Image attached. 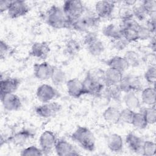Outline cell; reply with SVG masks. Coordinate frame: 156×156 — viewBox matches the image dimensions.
Masks as SVG:
<instances>
[{
  "instance_id": "6da1fadb",
  "label": "cell",
  "mask_w": 156,
  "mask_h": 156,
  "mask_svg": "<svg viewBox=\"0 0 156 156\" xmlns=\"http://www.w3.org/2000/svg\"><path fill=\"white\" fill-rule=\"evenodd\" d=\"M104 71L100 69L90 70L82 81L85 94L99 96L105 87L104 79Z\"/></svg>"
},
{
  "instance_id": "7a4b0ae2",
  "label": "cell",
  "mask_w": 156,
  "mask_h": 156,
  "mask_svg": "<svg viewBox=\"0 0 156 156\" xmlns=\"http://www.w3.org/2000/svg\"><path fill=\"white\" fill-rule=\"evenodd\" d=\"M71 138L83 149L89 152L94 151L96 147L95 137L88 128L83 126H78L71 135Z\"/></svg>"
},
{
  "instance_id": "3957f363",
  "label": "cell",
  "mask_w": 156,
  "mask_h": 156,
  "mask_svg": "<svg viewBox=\"0 0 156 156\" xmlns=\"http://www.w3.org/2000/svg\"><path fill=\"white\" fill-rule=\"evenodd\" d=\"M47 24L56 29L71 27V23L65 15L62 8L53 5L47 12Z\"/></svg>"
},
{
  "instance_id": "277c9868",
  "label": "cell",
  "mask_w": 156,
  "mask_h": 156,
  "mask_svg": "<svg viewBox=\"0 0 156 156\" xmlns=\"http://www.w3.org/2000/svg\"><path fill=\"white\" fill-rule=\"evenodd\" d=\"M62 9L71 25L73 21L83 15L84 6L80 0H67L64 1Z\"/></svg>"
},
{
  "instance_id": "5b68a950",
  "label": "cell",
  "mask_w": 156,
  "mask_h": 156,
  "mask_svg": "<svg viewBox=\"0 0 156 156\" xmlns=\"http://www.w3.org/2000/svg\"><path fill=\"white\" fill-rule=\"evenodd\" d=\"M100 22V18L95 15H86L73 21L71 25L74 30L79 32H88L91 28L97 26Z\"/></svg>"
},
{
  "instance_id": "8992f818",
  "label": "cell",
  "mask_w": 156,
  "mask_h": 156,
  "mask_svg": "<svg viewBox=\"0 0 156 156\" xmlns=\"http://www.w3.org/2000/svg\"><path fill=\"white\" fill-rule=\"evenodd\" d=\"M61 109L62 106L60 104L56 102H49L36 107L35 112L38 116L41 118H48L54 116Z\"/></svg>"
},
{
  "instance_id": "52a82bcc",
  "label": "cell",
  "mask_w": 156,
  "mask_h": 156,
  "mask_svg": "<svg viewBox=\"0 0 156 156\" xmlns=\"http://www.w3.org/2000/svg\"><path fill=\"white\" fill-rule=\"evenodd\" d=\"M57 141L55 134L51 130H45L41 134L39 138V143L44 155H47L52 151Z\"/></svg>"
},
{
  "instance_id": "ba28073f",
  "label": "cell",
  "mask_w": 156,
  "mask_h": 156,
  "mask_svg": "<svg viewBox=\"0 0 156 156\" xmlns=\"http://www.w3.org/2000/svg\"><path fill=\"white\" fill-rule=\"evenodd\" d=\"M29 10V7L25 1L15 0L12 1L7 13L10 18L16 19L26 15Z\"/></svg>"
},
{
  "instance_id": "9c48e42d",
  "label": "cell",
  "mask_w": 156,
  "mask_h": 156,
  "mask_svg": "<svg viewBox=\"0 0 156 156\" xmlns=\"http://www.w3.org/2000/svg\"><path fill=\"white\" fill-rule=\"evenodd\" d=\"M36 95L40 102L46 103L57 97L58 92L52 86L48 84H42L38 87Z\"/></svg>"
},
{
  "instance_id": "30bf717a",
  "label": "cell",
  "mask_w": 156,
  "mask_h": 156,
  "mask_svg": "<svg viewBox=\"0 0 156 156\" xmlns=\"http://www.w3.org/2000/svg\"><path fill=\"white\" fill-rule=\"evenodd\" d=\"M34 74L38 80H46L51 79L54 66L47 62L34 65Z\"/></svg>"
},
{
  "instance_id": "8fae6325",
  "label": "cell",
  "mask_w": 156,
  "mask_h": 156,
  "mask_svg": "<svg viewBox=\"0 0 156 156\" xmlns=\"http://www.w3.org/2000/svg\"><path fill=\"white\" fill-rule=\"evenodd\" d=\"M115 2L112 1H99L95 4L96 15L100 19L110 17L114 10Z\"/></svg>"
},
{
  "instance_id": "7c38bea8",
  "label": "cell",
  "mask_w": 156,
  "mask_h": 156,
  "mask_svg": "<svg viewBox=\"0 0 156 156\" xmlns=\"http://www.w3.org/2000/svg\"><path fill=\"white\" fill-rule=\"evenodd\" d=\"M1 101L4 108L8 111H17L22 105L20 97L15 93L1 96Z\"/></svg>"
},
{
  "instance_id": "4fadbf2b",
  "label": "cell",
  "mask_w": 156,
  "mask_h": 156,
  "mask_svg": "<svg viewBox=\"0 0 156 156\" xmlns=\"http://www.w3.org/2000/svg\"><path fill=\"white\" fill-rule=\"evenodd\" d=\"M54 149L56 154L59 156L77 155L79 153L74 147L69 142L63 139L57 140Z\"/></svg>"
},
{
  "instance_id": "5bb4252c",
  "label": "cell",
  "mask_w": 156,
  "mask_h": 156,
  "mask_svg": "<svg viewBox=\"0 0 156 156\" xmlns=\"http://www.w3.org/2000/svg\"><path fill=\"white\" fill-rule=\"evenodd\" d=\"M139 84L138 77L136 76L127 74L122 76L118 86L122 92L127 93L136 90Z\"/></svg>"
},
{
  "instance_id": "9a60e30c",
  "label": "cell",
  "mask_w": 156,
  "mask_h": 156,
  "mask_svg": "<svg viewBox=\"0 0 156 156\" xmlns=\"http://www.w3.org/2000/svg\"><path fill=\"white\" fill-rule=\"evenodd\" d=\"M20 85V80L17 78L6 77L1 79L0 94L1 96L6 94L15 93Z\"/></svg>"
},
{
  "instance_id": "2e32d148",
  "label": "cell",
  "mask_w": 156,
  "mask_h": 156,
  "mask_svg": "<svg viewBox=\"0 0 156 156\" xmlns=\"http://www.w3.org/2000/svg\"><path fill=\"white\" fill-rule=\"evenodd\" d=\"M67 91L70 96L74 98H79L85 94L82 81L77 78L68 80L66 82Z\"/></svg>"
},
{
  "instance_id": "e0dca14e",
  "label": "cell",
  "mask_w": 156,
  "mask_h": 156,
  "mask_svg": "<svg viewBox=\"0 0 156 156\" xmlns=\"http://www.w3.org/2000/svg\"><path fill=\"white\" fill-rule=\"evenodd\" d=\"M50 51L51 49L48 43L45 41L35 42L31 46L30 54L34 57L44 60L48 57Z\"/></svg>"
},
{
  "instance_id": "ac0fdd59",
  "label": "cell",
  "mask_w": 156,
  "mask_h": 156,
  "mask_svg": "<svg viewBox=\"0 0 156 156\" xmlns=\"http://www.w3.org/2000/svg\"><path fill=\"white\" fill-rule=\"evenodd\" d=\"M123 74L122 73L108 68L105 71H104V79L105 87L118 85L120 82Z\"/></svg>"
},
{
  "instance_id": "d6986e66",
  "label": "cell",
  "mask_w": 156,
  "mask_h": 156,
  "mask_svg": "<svg viewBox=\"0 0 156 156\" xmlns=\"http://www.w3.org/2000/svg\"><path fill=\"white\" fill-rule=\"evenodd\" d=\"M106 63L108 68L116 69L122 73L130 67L124 57L121 56L112 57L107 61Z\"/></svg>"
},
{
  "instance_id": "ffe728a7",
  "label": "cell",
  "mask_w": 156,
  "mask_h": 156,
  "mask_svg": "<svg viewBox=\"0 0 156 156\" xmlns=\"http://www.w3.org/2000/svg\"><path fill=\"white\" fill-rule=\"evenodd\" d=\"M34 133L28 129H23L15 133L9 140L15 146H23L28 140L34 136Z\"/></svg>"
},
{
  "instance_id": "44dd1931",
  "label": "cell",
  "mask_w": 156,
  "mask_h": 156,
  "mask_svg": "<svg viewBox=\"0 0 156 156\" xmlns=\"http://www.w3.org/2000/svg\"><path fill=\"white\" fill-rule=\"evenodd\" d=\"M126 143L130 151L135 153L141 152L143 140L133 133H129L126 137Z\"/></svg>"
},
{
  "instance_id": "7402d4cb",
  "label": "cell",
  "mask_w": 156,
  "mask_h": 156,
  "mask_svg": "<svg viewBox=\"0 0 156 156\" xmlns=\"http://www.w3.org/2000/svg\"><path fill=\"white\" fill-rule=\"evenodd\" d=\"M108 148L113 152H119L122 150L123 140L121 135L117 133H112L107 139Z\"/></svg>"
},
{
  "instance_id": "603a6c76",
  "label": "cell",
  "mask_w": 156,
  "mask_h": 156,
  "mask_svg": "<svg viewBox=\"0 0 156 156\" xmlns=\"http://www.w3.org/2000/svg\"><path fill=\"white\" fill-rule=\"evenodd\" d=\"M121 111L116 107L110 106L103 112L102 116L105 121L111 124H117L120 122Z\"/></svg>"
},
{
  "instance_id": "cb8c5ba5",
  "label": "cell",
  "mask_w": 156,
  "mask_h": 156,
  "mask_svg": "<svg viewBox=\"0 0 156 156\" xmlns=\"http://www.w3.org/2000/svg\"><path fill=\"white\" fill-rule=\"evenodd\" d=\"M102 34L112 40H117L122 37V31L119 26L109 24L102 29Z\"/></svg>"
},
{
  "instance_id": "d4e9b609",
  "label": "cell",
  "mask_w": 156,
  "mask_h": 156,
  "mask_svg": "<svg viewBox=\"0 0 156 156\" xmlns=\"http://www.w3.org/2000/svg\"><path fill=\"white\" fill-rule=\"evenodd\" d=\"M123 101L127 108L133 111L141 106L140 101L134 91L126 93L123 97Z\"/></svg>"
},
{
  "instance_id": "484cf974",
  "label": "cell",
  "mask_w": 156,
  "mask_h": 156,
  "mask_svg": "<svg viewBox=\"0 0 156 156\" xmlns=\"http://www.w3.org/2000/svg\"><path fill=\"white\" fill-rule=\"evenodd\" d=\"M142 102L149 105L152 106L155 104L156 91L154 87H147L143 90L141 92Z\"/></svg>"
},
{
  "instance_id": "4316f807",
  "label": "cell",
  "mask_w": 156,
  "mask_h": 156,
  "mask_svg": "<svg viewBox=\"0 0 156 156\" xmlns=\"http://www.w3.org/2000/svg\"><path fill=\"white\" fill-rule=\"evenodd\" d=\"M51 79L55 86H61L66 82V76L63 70L60 68L54 66Z\"/></svg>"
},
{
  "instance_id": "83f0119b",
  "label": "cell",
  "mask_w": 156,
  "mask_h": 156,
  "mask_svg": "<svg viewBox=\"0 0 156 156\" xmlns=\"http://www.w3.org/2000/svg\"><path fill=\"white\" fill-rule=\"evenodd\" d=\"M104 91L106 96L110 99L115 101H119L121 98L122 91L120 90L118 84L105 87Z\"/></svg>"
},
{
  "instance_id": "f1b7e54d",
  "label": "cell",
  "mask_w": 156,
  "mask_h": 156,
  "mask_svg": "<svg viewBox=\"0 0 156 156\" xmlns=\"http://www.w3.org/2000/svg\"><path fill=\"white\" fill-rule=\"evenodd\" d=\"M88 52L93 56H99L101 55L105 50L104 44L99 39L94 43L87 46Z\"/></svg>"
},
{
  "instance_id": "f546056e",
  "label": "cell",
  "mask_w": 156,
  "mask_h": 156,
  "mask_svg": "<svg viewBox=\"0 0 156 156\" xmlns=\"http://www.w3.org/2000/svg\"><path fill=\"white\" fill-rule=\"evenodd\" d=\"M124 57L127 61L129 66L133 68L139 66L141 63V59L139 55L134 51L129 50L126 51Z\"/></svg>"
},
{
  "instance_id": "4dcf8cb0",
  "label": "cell",
  "mask_w": 156,
  "mask_h": 156,
  "mask_svg": "<svg viewBox=\"0 0 156 156\" xmlns=\"http://www.w3.org/2000/svg\"><path fill=\"white\" fill-rule=\"evenodd\" d=\"M131 124L135 127L140 129H145L148 125L142 112L134 113Z\"/></svg>"
},
{
  "instance_id": "1f68e13d",
  "label": "cell",
  "mask_w": 156,
  "mask_h": 156,
  "mask_svg": "<svg viewBox=\"0 0 156 156\" xmlns=\"http://www.w3.org/2000/svg\"><path fill=\"white\" fill-rule=\"evenodd\" d=\"M81 49L80 43L75 39H69L66 43L65 51L70 55H74L77 54Z\"/></svg>"
},
{
  "instance_id": "d6a6232c",
  "label": "cell",
  "mask_w": 156,
  "mask_h": 156,
  "mask_svg": "<svg viewBox=\"0 0 156 156\" xmlns=\"http://www.w3.org/2000/svg\"><path fill=\"white\" fill-rule=\"evenodd\" d=\"M142 113L146 120L147 124H153L156 121V108L155 105L145 108Z\"/></svg>"
},
{
  "instance_id": "836d02e7",
  "label": "cell",
  "mask_w": 156,
  "mask_h": 156,
  "mask_svg": "<svg viewBox=\"0 0 156 156\" xmlns=\"http://www.w3.org/2000/svg\"><path fill=\"white\" fill-rule=\"evenodd\" d=\"M132 11L133 17L140 21L145 20L147 16H148L147 12L141 5V3L140 4L134 5L132 9Z\"/></svg>"
},
{
  "instance_id": "e575fe53",
  "label": "cell",
  "mask_w": 156,
  "mask_h": 156,
  "mask_svg": "<svg viewBox=\"0 0 156 156\" xmlns=\"http://www.w3.org/2000/svg\"><path fill=\"white\" fill-rule=\"evenodd\" d=\"M155 144L152 141H143L141 153L145 156H152L155 155Z\"/></svg>"
},
{
  "instance_id": "d590c367",
  "label": "cell",
  "mask_w": 156,
  "mask_h": 156,
  "mask_svg": "<svg viewBox=\"0 0 156 156\" xmlns=\"http://www.w3.org/2000/svg\"><path fill=\"white\" fill-rule=\"evenodd\" d=\"M122 37L129 43L138 40V37L136 29H122Z\"/></svg>"
},
{
  "instance_id": "8d00e7d4",
  "label": "cell",
  "mask_w": 156,
  "mask_h": 156,
  "mask_svg": "<svg viewBox=\"0 0 156 156\" xmlns=\"http://www.w3.org/2000/svg\"><path fill=\"white\" fill-rule=\"evenodd\" d=\"M20 155L22 156H38L44 155V153L41 148L35 146H30L23 149Z\"/></svg>"
},
{
  "instance_id": "74e56055",
  "label": "cell",
  "mask_w": 156,
  "mask_h": 156,
  "mask_svg": "<svg viewBox=\"0 0 156 156\" xmlns=\"http://www.w3.org/2000/svg\"><path fill=\"white\" fill-rule=\"evenodd\" d=\"M135 112L128 108H124L120 112V121L126 124H130Z\"/></svg>"
},
{
  "instance_id": "f35d334b",
  "label": "cell",
  "mask_w": 156,
  "mask_h": 156,
  "mask_svg": "<svg viewBox=\"0 0 156 156\" xmlns=\"http://www.w3.org/2000/svg\"><path fill=\"white\" fill-rule=\"evenodd\" d=\"M137 34L138 37V40H146L151 38L152 33L147 28L146 25L140 24L139 27L137 29Z\"/></svg>"
},
{
  "instance_id": "ab89813d",
  "label": "cell",
  "mask_w": 156,
  "mask_h": 156,
  "mask_svg": "<svg viewBox=\"0 0 156 156\" xmlns=\"http://www.w3.org/2000/svg\"><path fill=\"white\" fill-rule=\"evenodd\" d=\"M144 79L150 84L155 85L156 80V68L155 66L148 67L144 73Z\"/></svg>"
},
{
  "instance_id": "60d3db41",
  "label": "cell",
  "mask_w": 156,
  "mask_h": 156,
  "mask_svg": "<svg viewBox=\"0 0 156 156\" xmlns=\"http://www.w3.org/2000/svg\"><path fill=\"white\" fill-rule=\"evenodd\" d=\"M139 26H140V24L133 18L121 20V24L119 25V27L122 29H133L137 30L138 28L139 27Z\"/></svg>"
},
{
  "instance_id": "b9f144b4",
  "label": "cell",
  "mask_w": 156,
  "mask_h": 156,
  "mask_svg": "<svg viewBox=\"0 0 156 156\" xmlns=\"http://www.w3.org/2000/svg\"><path fill=\"white\" fill-rule=\"evenodd\" d=\"M141 5L147 12L148 16L155 13L156 1L155 0H144L141 2Z\"/></svg>"
},
{
  "instance_id": "7bdbcfd3",
  "label": "cell",
  "mask_w": 156,
  "mask_h": 156,
  "mask_svg": "<svg viewBox=\"0 0 156 156\" xmlns=\"http://www.w3.org/2000/svg\"><path fill=\"white\" fill-rule=\"evenodd\" d=\"M98 36L94 32L88 31L83 37V43L87 46L98 40Z\"/></svg>"
},
{
  "instance_id": "ee69618b",
  "label": "cell",
  "mask_w": 156,
  "mask_h": 156,
  "mask_svg": "<svg viewBox=\"0 0 156 156\" xmlns=\"http://www.w3.org/2000/svg\"><path fill=\"white\" fill-rule=\"evenodd\" d=\"M128 44L129 43L123 37L117 40H113V47L118 51L124 49L127 46Z\"/></svg>"
},
{
  "instance_id": "f6af8a7d",
  "label": "cell",
  "mask_w": 156,
  "mask_h": 156,
  "mask_svg": "<svg viewBox=\"0 0 156 156\" xmlns=\"http://www.w3.org/2000/svg\"><path fill=\"white\" fill-rule=\"evenodd\" d=\"M119 15L121 20L133 18L132 9L127 6H124L120 9Z\"/></svg>"
},
{
  "instance_id": "bcb514c9",
  "label": "cell",
  "mask_w": 156,
  "mask_h": 156,
  "mask_svg": "<svg viewBox=\"0 0 156 156\" xmlns=\"http://www.w3.org/2000/svg\"><path fill=\"white\" fill-rule=\"evenodd\" d=\"M150 18L147 21L145 24L152 34L155 32V13L149 15Z\"/></svg>"
},
{
  "instance_id": "7dc6e473",
  "label": "cell",
  "mask_w": 156,
  "mask_h": 156,
  "mask_svg": "<svg viewBox=\"0 0 156 156\" xmlns=\"http://www.w3.org/2000/svg\"><path fill=\"white\" fill-rule=\"evenodd\" d=\"M9 49V45L5 41L1 40L0 41V55L1 58H3L5 57V55L7 54Z\"/></svg>"
},
{
  "instance_id": "c3c4849f",
  "label": "cell",
  "mask_w": 156,
  "mask_h": 156,
  "mask_svg": "<svg viewBox=\"0 0 156 156\" xmlns=\"http://www.w3.org/2000/svg\"><path fill=\"white\" fill-rule=\"evenodd\" d=\"M12 1H6V0H1L0 1V12L1 13H2L4 12H7L10 4H11Z\"/></svg>"
},
{
  "instance_id": "681fc988",
  "label": "cell",
  "mask_w": 156,
  "mask_h": 156,
  "mask_svg": "<svg viewBox=\"0 0 156 156\" xmlns=\"http://www.w3.org/2000/svg\"><path fill=\"white\" fill-rule=\"evenodd\" d=\"M123 2L124 3L125 6L127 7H131V6H133L134 5L136 4V1H133V0H126L124 1H123Z\"/></svg>"
},
{
  "instance_id": "f907efd6",
  "label": "cell",
  "mask_w": 156,
  "mask_h": 156,
  "mask_svg": "<svg viewBox=\"0 0 156 156\" xmlns=\"http://www.w3.org/2000/svg\"><path fill=\"white\" fill-rule=\"evenodd\" d=\"M151 41L150 43V45H151V49H152L154 51H155V37H151Z\"/></svg>"
}]
</instances>
